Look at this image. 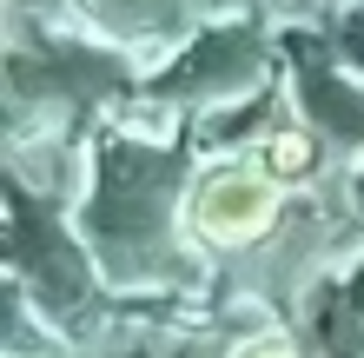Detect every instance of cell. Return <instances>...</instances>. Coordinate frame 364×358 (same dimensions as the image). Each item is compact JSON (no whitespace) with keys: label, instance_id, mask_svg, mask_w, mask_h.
I'll list each match as a JSON object with an SVG mask.
<instances>
[{"label":"cell","instance_id":"cell-1","mask_svg":"<svg viewBox=\"0 0 364 358\" xmlns=\"http://www.w3.org/2000/svg\"><path fill=\"white\" fill-rule=\"evenodd\" d=\"M278 206H285V179L278 173H265V166H212L192 186L186 213H192V233L205 246L239 252V246H259L278 226Z\"/></svg>","mask_w":364,"mask_h":358},{"label":"cell","instance_id":"cell-3","mask_svg":"<svg viewBox=\"0 0 364 358\" xmlns=\"http://www.w3.org/2000/svg\"><path fill=\"white\" fill-rule=\"evenodd\" d=\"M232 358H298V345L285 339V332H259V339H245Z\"/></svg>","mask_w":364,"mask_h":358},{"label":"cell","instance_id":"cell-2","mask_svg":"<svg viewBox=\"0 0 364 358\" xmlns=\"http://www.w3.org/2000/svg\"><path fill=\"white\" fill-rule=\"evenodd\" d=\"M311 139L305 133H278L272 146H265V173H278V179H298V173H311Z\"/></svg>","mask_w":364,"mask_h":358}]
</instances>
